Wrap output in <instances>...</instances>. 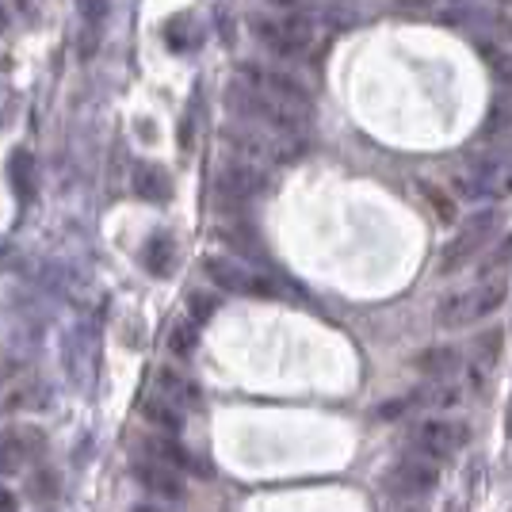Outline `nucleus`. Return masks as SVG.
Masks as SVG:
<instances>
[{
    "mask_svg": "<svg viewBox=\"0 0 512 512\" xmlns=\"http://www.w3.org/2000/svg\"><path fill=\"white\" fill-rule=\"evenodd\" d=\"M226 104L234 111V119H249V123H272V127L306 130L310 123V92L299 85L291 73L283 69H268V65H245L237 69L230 81Z\"/></svg>",
    "mask_w": 512,
    "mask_h": 512,
    "instance_id": "f257e3e1",
    "label": "nucleus"
},
{
    "mask_svg": "<svg viewBox=\"0 0 512 512\" xmlns=\"http://www.w3.org/2000/svg\"><path fill=\"white\" fill-rule=\"evenodd\" d=\"M207 276L230 291V295H245V299H287V302H302L299 287L279 272H268V268H256L249 260H237V256H211L207 260Z\"/></svg>",
    "mask_w": 512,
    "mask_h": 512,
    "instance_id": "f03ea898",
    "label": "nucleus"
},
{
    "mask_svg": "<svg viewBox=\"0 0 512 512\" xmlns=\"http://www.w3.org/2000/svg\"><path fill=\"white\" fill-rule=\"evenodd\" d=\"M256 43L276 58H310L321 46L325 31L310 16H253L249 20Z\"/></svg>",
    "mask_w": 512,
    "mask_h": 512,
    "instance_id": "7ed1b4c3",
    "label": "nucleus"
},
{
    "mask_svg": "<svg viewBox=\"0 0 512 512\" xmlns=\"http://www.w3.org/2000/svg\"><path fill=\"white\" fill-rule=\"evenodd\" d=\"M455 188L467 199H509L512 195V138H501L493 150L474 153L459 172Z\"/></svg>",
    "mask_w": 512,
    "mask_h": 512,
    "instance_id": "20e7f679",
    "label": "nucleus"
},
{
    "mask_svg": "<svg viewBox=\"0 0 512 512\" xmlns=\"http://www.w3.org/2000/svg\"><path fill=\"white\" fill-rule=\"evenodd\" d=\"M264 188H268V165L241 157L234 150H222L218 165H214V195L222 207H245Z\"/></svg>",
    "mask_w": 512,
    "mask_h": 512,
    "instance_id": "39448f33",
    "label": "nucleus"
},
{
    "mask_svg": "<svg viewBox=\"0 0 512 512\" xmlns=\"http://www.w3.org/2000/svg\"><path fill=\"white\" fill-rule=\"evenodd\" d=\"M509 295V283L505 279H478L474 287L459 291V295H448L436 310V325L440 329H467L474 321L490 318L493 310L505 302Z\"/></svg>",
    "mask_w": 512,
    "mask_h": 512,
    "instance_id": "423d86ee",
    "label": "nucleus"
},
{
    "mask_svg": "<svg viewBox=\"0 0 512 512\" xmlns=\"http://www.w3.org/2000/svg\"><path fill=\"white\" fill-rule=\"evenodd\" d=\"M497 230H501V211L482 207V211L467 214V218H463V226L455 230V237H451L448 245H444V253H440V276H455V272H463L470 260L490 245Z\"/></svg>",
    "mask_w": 512,
    "mask_h": 512,
    "instance_id": "0eeeda50",
    "label": "nucleus"
},
{
    "mask_svg": "<svg viewBox=\"0 0 512 512\" xmlns=\"http://www.w3.org/2000/svg\"><path fill=\"white\" fill-rule=\"evenodd\" d=\"M467 436V425H459V421L428 417V421L413 425V432H409V451L421 455V459L440 463V459H451V455H459V451L467 448Z\"/></svg>",
    "mask_w": 512,
    "mask_h": 512,
    "instance_id": "6e6552de",
    "label": "nucleus"
},
{
    "mask_svg": "<svg viewBox=\"0 0 512 512\" xmlns=\"http://www.w3.org/2000/svg\"><path fill=\"white\" fill-rule=\"evenodd\" d=\"M436 482H440V470L432 459H421V455H406V459H398L390 474H386V490L394 493V497H425V493L436 490Z\"/></svg>",
    "mask_w": 512,
    "mask_h": 512,
    "instance_id": "1a4fd4ad",
    "label": "nucleus"
},
{
    "mask_svg": "<svg viewBox=\"0 0 512 512\" xmlns=\"http://www.w3.org/2000/svg\"><path fill=\"white\" fill-rule=\"evenodd\" d=\"M43 448H46L43 432L31 425L0 432V474H20L27 467V459H39Z\"/></svg>",
    "mask_w": 512,
    "mask_h": 512,
    "instance_id": "9d476101",
    "label": "nucleus"
},
{
    "mask_svg": "<svg viewBox=\"0 0 512 512\" xmlns=\"http://www.w3.org/2000/svg\"><path fill=\"white\" fill-rule=\"evenodd\" d=\"M134 478H138L142 490H150L153 497H161V501H180V497H184V478H180V470L165 467V463L138 459V463H134Z\"/></svg>",
    "mask_w": 512,
    "mask_h": 512,
    "instance_id": "9b49d317",
    "label": "nucleus"
},
{
    "mask_svg": "<svg viewBox=\"0 0 512 512\" xmlns=\"http://www.w3.org/2000/svg\"><path fill=\"white\" fill-rule=\"evenodd\" d=\"M142 459H153V463H165L172 470H188L195 467L192 455L176 444V436H165V432H150L142 440Z\"/></svg>",
    "mask_w": 512,
    "mask_h": 512,
    "instance_id": "f8f14e48",
    "label": "nucleus"
},
{
    "mask_svg": "<svg viewBox=\"0 0 512 512\" xmlns=\"http://www.w3.org/2000/svg\"><path fill=\"white\" fill-rule=\"evenodd\" d=\"M142 417H146V425H153L165 436H180V428H184V409L172 406L169 398H161V394L142 398Z\"/></svg>",
    "mask_w": 512,
    "mask_h": 512,
    "instance_id": "ddd939ff",
    "label": "nucleus"
},
{
    "mask_svg": "<svg viewBox=\"0 0 512 512\" xmlns=\"http://www.w3.org/2000/svg\"><path fill=\"white\" fill-rule=\"evenodd\" d=\"M153 394L169 398L172 406H180V409L195 406V398H199V390H195L192 379H184V375H180V371H172V367L157 371V379H153Z\"/></svg>",
    "mask_w": 512,
    "mask_h": 512,
    "instance_id": "4468645a",
    "label": "nucleus"
},
{
    "mask_svg": "<svg viewBox=\"0 0 512 512\" xmlns=\"http://www.w3.org/2000/svg\"><path fill=\"white\" fill-rule=\"evenodd\" d=\"M417 367L425 371L432 383H444V379H451L459 371V352L451 344H432V348H425L417 356Z\"/></svg>",
    "mask_w": 512,
    "mask_h": 512,
    "instance_id": "2eb2a0df",
    "label": "nucleus"
},
{
    "mask_svg": "<svg viewBox=\"0 0 512 512\" xmlns=\"http://www.w3.org/2000/svg\"><path fill=\"white\" fill-rule=\"evenodd\" d=\"M134 192L142 195V199H150V203H165L172 195L165 169H157V165H138V169H134Z\"/></svg>",
    "mask_w": 512,
    "mask_h": 512,
    "instance_id": "dca6fc26",
    "label": "nucleus"
},
{
    "mask_svg": "<svg viewBox=\"0 0 512 512\" xmlns=\"http://www.w3.org/2000/svg\"><path fill=\"white\" fill-rule=\"evenodd\" d=\"M146 268H150L153 276H169L172 272V260H176V245H172L169 234H157L146 241Z\"/></svg>",
    "mask_w": 512,
    "mask_h": 512,
    "instance_id": "f3484780",
    "label": "nucleus"
},
{
    "mask_svg": "<svg viewBox=\"0 0 512 512\" xmlns=\"http://www.w3.org/2000/svg\"><path fill=\"white\" fill-rule=\"evenodd\" d=\"M482 54H486V65L497 77V85L512 92V50H505V46H482Z\"/></svg>",
    "mask_w": 512,
    "mask_h": 512,
    "instance_id": "a211bd4d",
    "label": "nucleus"
},
{
    "mask_svg": "<svg viewBox=\"0 0 512 512\" xmlns=\"http://www.w3.org/2000/svg\"><path fill=\"white\" fill-rule=\"evenodd\" d=\"M509 264H512V237H505V241L486 256V264L478 268V279H505Z\"/></svg>",
    "mask_w": 512,
    "mask_h": 512,
    "instance_id": "6ab92c4d",
    "label": "nucleus"
},
{
    "mask_svg": "<svg viewBox=\"0 0 512 512\" xmlns=\"http://www.w3.org/2000/svg\"><path fill=\"white\" fill-rule=\"evenodd\" d=\"M8 176H12L16 192H20V195H31V157H27L23 150L12 153V161H8Z\"/></svg>",
    "mask_w": 512,
    "mask_h": 512,
    "instance_id": "aec40b11",
    "label": "nucleus"
},
{
    "mask_svg": "<svg viewBox=\"0 0 512 512\" xmlns=\"http://www.w3.org/2000/svg\"><path fill=\"white\" fill-rule=\"evenodd\" d=\"M172 352H176V356H188V352H192L195 348V321H176V325H172Z\"/></svg>",
    "mask_w": 512,
    "mask_h": 512,
    "instance_id": "412c9836",
    "label": "nucleus"
},
{
    "mask_svg": "<svg viewBox=\"0 0 512 512\" xmlns=\"http://www.w3.org/2000/svg\"><path fill=\"white\" fill-rule=\"evenodd\" d=\"M192 306H195V318L203 321V318H211V314H214V306H218V302L207 299V295H192Z\"/></svg>",
    "mask_w": 512,
    "mask_h": 512,
    "instance_id": "4be33fe9",
    "label": "nucleus"
},
{
    "mask_svg": "<svg viewBox=\"0 0 512 512\" xmlns=\"http://www.w3.org/2000/svg\"><path fill=\"white\" fill-rule=\"evenodd\" d=\"M0 512H20V501L8 486H0Z\"/></svg>",
    "mask_w": 512,
    "mask_h": 512,
    "instance_id": "5701e85b",
    "label": "nucleus"
},
{
    "mask_svg": "<svg viewBox=\"0 0 512 512\" xmlns=\"http://www.w3.org/2000/svg\"><path fill=\"white\" fill-rule=\"evenodd\" d=\"M130 512H161V509H157V505H134Z\"/></svg>",
    "mask_w": 512,
    "mask_h": 512,
    "instance_id": "b1692460",
    "label": "nucleus"
},
{
    "mask_svg": "<svg viewBox=\"0 0 512 512\" xmlns=\"http://www.w3.org/2000/svg\"><path fill=\"white\" fill-rule=\"evenodd\" d=\"M8 27V12H4V4H0V31Z\"/></svg>",
    "mask_w": 512,
    "mask_h": 512,
    "instance_id": "393cba45",
    "label": "nucleus"
},
{
    "mask_svg": "<svg viewBox=\"0 0 512 512\" xmlns=\"http://www.w3.org/2000/svg\"><path fill=\"white\" fill-rule=\"evenodd\" d=\"M509 432H512V409H509Z\"/></svg>",
    "mask_w": 512,
    "mask_h": 512,
    "instance_id": "a878e982",
    "label": "nucleus"
},
{
    "mask_svg": "<svg viewBox=\"0 0 512 512\" xmlns=\"http://www.w3.org/2000/svg\"><path fill=\"white\" fill-rule=\"evenodd\" d=\"M409 512H421V509H409Z\"/></svg>",
    "mask_w": 512,
    "mask_h": 512,
    "instance_id": "bb28decb",
    "label": "nucleus"
}]
</instances>
